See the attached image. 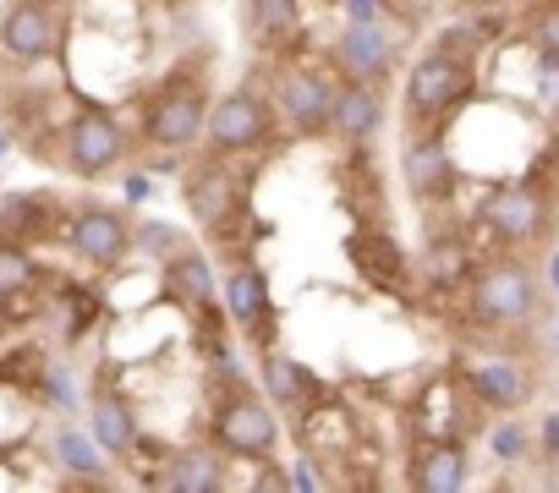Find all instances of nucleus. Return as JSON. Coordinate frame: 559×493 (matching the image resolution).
Segmentation results:
<instances>
[{
    "label": "nucleus",
    "mask_w": 559,
    "mask_h": 493,
    "mask_svg": "<svg viewBox=\"0 0 559 493\" xmlns=\"http://www.w3.org/2000/svg\"><path fill=\"white\" fill-rule=\"evenodd\" d=\"M214 444L225 455H241V460H269L280 449V417L252 389H230L214 406Z\"/></svg>",
    "instance_id": "f257e3e1"
},
{
    "label": "nucleus",
    "mask_w": 559,
    "mask_h": 493,
    "mask_svg": "<svg viewBox=\"0 0 559 493\" xmlns=\"http://www.w3.org/2000/svg\"><path fill=\"white\" fill-rule=\"evenodd\" d=\"M209 148L219 154H247V148H263L269 132H274V99H263L258 88H230L209 105Z\"/></svg>",
    "instance_id": "f03ea898"
},
{
    "label": "nucleus",
    "mask_w": 559,
    "mask_h": 493,
    "mask_svg": "<svg viewBox=\"0 0 559 493\" xmlns=\"http://www.w3.org/2000/svg\"><path fill=\"white\" fill-rule=\"evenodd\" d=\"M472 318L477 324H532L537 318V275L526 264H493L472 280Z\"/></svg>",
    "instance_id": "7ed1b4c3"
},
{
    "label": "nucleus",
    "mask_w": 559,
    "mask_h": 493,
    "mask_svg": "<svg viewBox=\"0 0 559 493\" xmlns=\"http://www.w3.org/2000/svg\"><path fill=\"white\" fill-rule=\"evenodd\" d=\"M203 121H209V94L192 83V77H176L165 83L148 105H143V137L154 148H187L203 137Z\"/></svg>",
    "instance_id": "20e7f679"
},
{
    "label": "nucleus",
    "mask_w": 559,
    "mask_h": 493,
    "mask_svg": "<svg viewBox=\"0 0 559 493\" xmlns=\"http://www.w3.org/2000/svg\"><path fill=\"white\" fill-rule=\"evenodd\" d=\"M61 34H67V17L56 0H12L0 12V50L12 61H50L61 56Z\"/></svg>",
    "instance_id": "39448f33"
},
{
    "label": "nucleus",
    "mask_w": 559,
    "mask_h": 493,
    "mask_svg": "<svg viewBox=\"0 0 559 493\" xmlns=\"http://www.w3.org/2000/svg\"><path fill=\"white\" fill-rule=\"evenodd\" d=\"M121 154H127V132H121V121L110 110L88 105L83 116H72V127H67V170L72 176L99 181L121 165Z\"/></svg>",
    "instance_id": "423d86ee"
},
{
    "label": "nucleus",
    "mask_w": 559,
    "mask_h": 493,
    "mask_svg": "<svg viewBox=\"0 0 559 493\" xmlns=\"http://www.w3.org/2000/svg\"><path fill=\"white\" fill-rule=\"evenodd\" d=\"M472 61H461L450 45H439V50H428L417 67H412V77H406V110L417 116V121H428V116H444L466 88H472V72H466Z\"/></svg>",
    "instance_id": "0eeeda50"
},
{
    "label": "nucleus",
    "mask_w": 559,
    "mask_h": 493,
    "mask_svg": "<svg viewBox=\"0 0 559 493\" xmlns=\"http://www.w3.org/2000/svg\"><path fill=\"white\" fill-rule=\"evenodd\" d=\"M330 99H335V88L308 67H286L274 77V116H286V127L297 137L330 132Z\"/></svg>",
    "instance_id": "6e6552de"
},
{
    "label": "nucleus",
    "mask_w": 559,
    "mask_h": 493,
    "mask_svg": "<svg viewBox=\"0 0 559 493\" xmlns=\"http://www.w3.org/2000/svg\"><path fill=\"white\" fill-rule=\"evenodd\" d=\"M67 246H72L88 269H116V264H127V253L138 246V236H132V225H127L116 208H83V214L72 219V230H67Z\"/></svg>",
    "instance_id": "1a4fd4ad"
},
{
    "label": "nucleus",
    "mask_w": 559,
    "mask_h": 493,
    "mask_svg": "<svg viewBox=\"0 0 559 493\" xmlns=\"http://www.w3.org/2000/svg\"><path fill=\"white\" fill-rule=\"evenodd\" d=\"M384 127V88L373 77H346L330 99V132L346 143H368Z\"/></svg>",
    "instance_id": "9d476101"
},
{
    "label": "nucleus",
    "mask_w": 559,
    "mask_h": 493,
    "mask_svg": "<svg viewBox=\"0 0 559 493\" xmlns=\"http://www.w3.org/2000/svg\"><path fill=\"white\" fill-rule=\"evenodd\" d=\"M401 181L417 203H444L455 192V159L439 137H412L401 154Z\"/></svg>",
    "instance_id": "9b49d317"
},
{
    "label": "nucleus",
    "mask_w": 559,
    "mask_h": 493,
    "mask_svg": "<svg viewBox=\"0 0 559 493\" xmlns=\"http://www.w3.org/2000/svg\"><path fill=\"white\" fill-rule=\"evenodd\" d=\"M406 482L417 493H461L466 488V444L461 438H417L406 460Z\"/></svg>",
    "instance_id": "f8f14e48"
},
{
    "label": "nucleus",
    "mask_w": 559,
    "mask_h": 493,
    "mask_svg": "<svg viewBox=\"0 0 559 493\" xmlns=\"http://www.w3.org/2000/svg\"><path fill=\"white\" fill-rule=\"evenodd\" d=\"M159 482L170 493H219L225 488V449L219 444H187V449L170 455Z\"/></svg>",
    "instance_id": "ddd939ff"
},
{
    "label": "nucleus",
    "mask_w": 559,
    "mask_h": 493,
    "mask_svg": "<svg viewBox=\"0 0 559 493\" xmlns=\"http://www.w3.org/2000/svg\"><path fill=\"white\" fill-rule=\"evenodd\" d=\"M390 39H384V28L379 23H352L346 34H341V45H335V61L346 67V77H384L390 72Z\"/></svg>",
    "instance_id": "4468645a"
},
{
    "label": "nucleus",
    "mask_w": 559,
    "mask_h": 493,
    "mask_svg": "<svg viewBox=\"0 0 559 493\" xmlns=\"http://www.w3.org/2000/svg\"><path fill=\"white\" fill-rule=\"evenodd\" d=\"M181 197H187V208H192L198 225H225V219L236 214V187H230V176H225L219 165H198V170L187 176Z\"/></svg>",
    "instance_id": "2eb2a0df"
},
{
    "label": "nucleus",
    "mask_w": 559,
    "mask_h": 493,
    "mask_svg": "<svg viewBox=\"0 0 559 493\" xmlns=\"http://www.w3.org/2000/svg\"><path fill=\"white\" fill-rule=\"evenodd\" d=\"M488 225L504 241H532L543 230V197L526 192V187H504V192L488 197Z\"/></svg>",
    "instance_id": "dca6fc26"
},
{
    "label": "nucleus",
    "mask_w": 559,
    "mask_h": 493,
    "mask_svg": "<svg viewBox=\"0 0 559 493\" xmlns=\"http://www.w3.org/2000/svg\"><path fill=\"white\" fill-rule=\"evenodd\" d=\"M466 384H472V395H483L499 411H515V406L532 400V373L526 368H510V362H483V368L466 373Z\"/></svg>",
    "instance_id": "f3484780"
},
{
    "label": "nucleus",
    "mask_w": 559,
    "mask_h": 493,
    "mask_svg": "<svg viewBox=\"0 0 559 493\" xmlns=\"http://www.w3.org/2000/svg\"><path fill=\"white\" fill-rule=\"evenodd\" d=\"M263 384H269V395L286 406V411H308L319 400V378L297 357H280V351L263 357Z\"/></svg>",
    "instance_id": "a211bd4d"
},
{
    "label": "nucleus",
    "mask_w": 559,
    "mask_h": 493,
    "mask_svg": "<svg viewBox=\"0 0 559 493\" xmlns=\"http://www.w3.org/2000/svg\"><path fill=\"white\" fill-rule=\"evenodd\" d=\"M165 286H170V297H181L187 308H209V297H214V269H209L203 253L181 246L176 258H165Z\"/></svg>",
    "instance_id": "6ab92c4d"
},
{
    "label": "nucleus",
    "mask_w": 559,
    "mask_h": 493,
    "mask_svg": "<svg viewBox=\"0 0 559 493\" xmlns=\"http://www.w3.org/2000/svg\"><path fill=\"white\" fill-rule=\"evenodd\" d=\"M88 428H94L99 449H110V455H121V449H132V444H138L132 406H127V400H116V395H94V417H88Z\"/></svg>",
    "instance_id": "aec40b11"
},
{
    "label": "nucleus",
    "mask_w": 559,
    "mask_h": 493,
    "mask_svg": "<svg viewBox=\"0 0 559 493\" xmlns=\"http://www.w3.org/2000/svg\"><path fill=\"white\" fill-rule=\"evenodd\" d=\"M247 28L258 39H292L302 28V0H247Z\"/></svg>",
    "instance_id": "412c9836"
},
{
    "label": "nucleus",
    "mask_w": 559,
    "mask_h": 493,
    "mask_svg": "<svg viewBox=\"0 0 559 493\" xmlns=\"http://www.w3.org/2000/svg\"><path fill=\"white\" fill-rule=\"evenodd\" d=\"M225 302H230V313H236V324H263L269 318V291H263V275L258 269H236L230 280H225Z\"/></svg>",
    "instance_id": "4be33fe9"
},
{
    "label": "nucleus",
    "mask_w": 559,
    "mask_h": 493,
    "mask_svg": "<svg viewBox=\"0 0 559 493\" xmlns=\"http://www.w3.org/2000/svg\"><path fill=\"white\" fill-rule=\"evenodd\" d=\"M34 280H39V269H34V258H28V246L0 236V297L12 302V297H23Z\"/></svg>",
    "instance_id": "5701e85b"
},
{
    "label": "nucleus",
    "mask_w": 559,
    "mask_h": 493,
    "mask_svg": "<svg viewBox=\"0 0 559 493\" xmlns=\"http://www.w3.org/2000/svg\"><path fill=\"white\" fill-rule=\"evenodd\" d=\"M56 460H61L67 471H78V477H99V471H105L99 438H88V433H78V428H61V433H56Z\"/></svg>",
    "instance_id": "b1692460"
},
{
    "label": "nucleus",
    "mask_w": 559,
    "mask_h": 493,
    "mask_svg": "<svg viewBox=\"0 0 559 493\" xmlns=\"http://www.w3.org/2000/svg\"><path fill=\"white\" fill-rule=\"evenodd\" d=\"M132 236L143 241V253H154V258H176V253H181V241H187L176 225H159V219H148V225L132 230Z\"/></svg>",
    "instance_id": "393cba45"
},
{
    "label": "nucleus",
    "mask_w": 559,
    "mask_h": 493,
    "mask_svg": "<svg viewBox=\"0 0 559 493\" xmlns=\"http://www.w3.org/2000/svg\"><path fill=\"white\" fill-rule=\"evenodd\" d=\"M521 444H526V438H521V428H515V422H504V428L493 433V449H499L504 460H510V455H521Z\"/></svg>",
    "instance_id": "a878e982"
},
{
    "label": "nucleus",
    "mask_w": 559,
    "mask_h": 493,
    "mask_svg": "<svg viewBox=\"0 0 559 493\" xmlns=\"http://www.w3.org/2000/svg\"><path fill=\"white\" fill-rule=\"evenodd\" d=\"M537 45H543V56H548V61H559V17H548V23L537 28Z\"/></svg>",
    "instance_id": "bb28decb"
},
{
    "label": "nucleus",
    "mask_w": 559,
    "mask_h": 493,
    "mask_svg": "<svg viewBox=\"0 0 559 493\" xmlns=\"http://www.w3.org/2000/svg\"><path fill=\"white\" fill-rule=\"evenodd\" d=\"M543 438H548V444L559 449V417H548V428H543Z\"/></svg>",
    "instance_id": "cd10ccee"
},
{
    "label": "nucleus",
    "mask_w": 559,
    "mask_h": 493,
    "mask_svg": "<svg viewBox=\"0 0 559 493\" xmlns=\"http://www.w3.org/2000/svg\"><path fill=\"white\" fill-rule=\"evenodd\" d=\"M0 329H7V297H0Z\"/></svg>",
    "instance_id": "c85d7f7f"
},
{
    "label": "nucleus",
    "mask_w": 559,
    "mask_h": 493,
    "mask_svg": "<svg viewBox=\"0 0 559 493\" xmlns=\"http://www.w3.org/2000/svg\"><path fill=\"white\" fill-rule=\"evenodd\" d=\"M554 286H559V258H554Z\"/></svg>",
    "instance_id": "c756f323"
},
{
    "label": "nucleus",
    "mask_w": 559,
    "mask_h": 493,
    "mask_svg": "<svg viewBox=\"0 0 559 493\" xmlns=\"http://www.w3.org/2000/svg\"><path fill=\"white\" fill-rule=\"evenodd\" d=\"M0 154H7V137H0Z\"/></svg>",
    "instance_id": "7c9ffc66"
}]
</instances>
